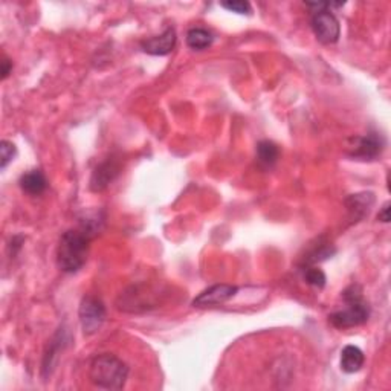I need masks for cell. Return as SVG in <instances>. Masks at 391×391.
I'll return each instance as SVG.
<instances>
[{
    "label": "cell",
    "mask_w": 391,
    "mask_h": 391,
    "mask_svg": "<svg viewBox=\"0 0 391 391\" xmlns=\"http://www.w3.org/2000/svg\"><path fill=\"white\" fill-rule=\"evenodd\" d=\"M336 253V249L334 248V245L329 242H321L318 240V245H315L309 253L306 254V257L302 258V266H312V264L322 262V260H327L331 255Z\"/></svg>",
    "instance_id": "5bb4252c"
},
{
    "label": "cell",
    "mask_w": 391,
    "mask_h": 391,
    "mask_svg": "<svg viewBox=\"0 0 391 391\" xmlns=\"http://www.w3.org/2000/svg\"><path fill=\"white\" fill-rule=\"evenodd\" d=\"M378 219L383 224H388L390 222V220H391V217H390V202H385V203L382 205V208H381V211L378 214Z\"/></svg>",
    "instance_id": "d6986e66"
},
{
    "label": "cell",
    "mask_w": 391,
    "mask_h": 391,
    "mask_svg": "<svg viewBox=\"0 0 391 391\" xmlns=\"http://www.w3.org/2000/svg\"><path fill=\"white\" fill-rule=\"evenodd\" d=\"M19 185L21 191H25L29 196H39L48 187L46 176L43 174L40 170H29L28 173L21 174L19 181Z\"/></svg>",
    "instance_id": "8fae6325"
},
{
    "label": "cell",
    "mask_w": 391,
    "mask_h": 391,
    "mask_svg": "<svg viewBox=\"0 0 391 391\" xmlns=\"http://www.w3.org/2000/svg\"><path fill=\"white\" fill-rule=\"evenodd\" d=\"M365 363L364 352L356 345H345L341 352V370L344 373H356Z\"/></svg>",
    "instance_id": "7c38bea8"
},
{
    "label": "cell",
    "mask_w": 391,
    "mask_h": 391,
    "mask_svg": "<svg viewBox=\"0 0 391 391\" xmlns=\"http://www.w3.org/2000/svg\"><path fill=\"white\" fill-rule=\"evenodd\" d=\"M280 149L272 141H260L257 144V161L264 168H271L277 164Z\"/></svg>",
    "instance_id": "4fadbf2b"
},
{
    "label": "cell",
    "mask_w": 391,
    "mask_h": 391,
    "mask_svg": "<svg viewBox=\"0 0 391 391\" xmlns=\"http://www.w3.org/2000/svg\"><path fill=\"white\" fill-rule=\"evenodd\" d=\"M214 42L212 34L205 28H191L187 33V45L194 51H203L210 48Z\"/></svg>",
    "instance_id": "9a60e30c"
},
{
    "label": "cell",
    "mask_w": 391,
    "mask_h": 391,
    "mask_svg": "<svg viewBox=\"0 0 391 391\" xmlns=\"http://www.w3.org/2000/svg\"><path fill=\"white\" fill-rule=\"evenodd\" d=\"M345 307L329 315V321L336 329H350L364 324L370 318V307L363 298V291L358 284L347 287L343 293Z\"/></svg>",
    "instance_id": "3957f363"
},
{
    "label": "cell",
    "mask_w": 391,
    "mask_h": 391,
    "mask_svg": "<svg viewBox=\"0 0 391 391\" xmlns=\"http://www.w3.org/2000/svg\"><path fill=\"white\" fill-rule=\"evenodd\" d=\"M302 277H304V282L307 284H311L313 287H318V289H322L326 286V274L316 266H302Z\"/></svg>",
    "instance_id": "2e32d148"
},
{
    "label": "cell",
    "mask_w": 391,
    "mask_h": 391,
    "mask_svg": "<svg viewBox=\"0 0 391 391\" xmlns=\"http://www.w3.org/2000/svg\"><path fill=\"white\" fill-rule=\"evenodd\" d=\"M311 26L316 40L322 43V45H334L339 40V35H341L339 20L330 10L312 11Z\"/></svg>",
    "instance_id": "5b68a950"
},
{
    "label": "cell",
    "mask_w": 391,
    "mask_h": 391,
    "mask_svg": "<svg viewBox=\"0 0 391 391\" xmlns=\"http://www.w3.org/2000/svg\"><path fill=\"white\" fill-rule=\"evenodd\" d=\"M220 6L222 8L235 12V14H242V16H249L253 12V6H251L249 2H245V0H228V2H220Z\"/></svg>",
    "instance_id": "ac0fdd59"
},
{
    "label": "cell",
    "mask_w": 391,
    "mask_h": 391,
    "mask_svg": "<svg viewBox=\"0 0 391 391\" xmlns=\"http://www.w3.org/2000/svg\"><path fill=\"white\" fill-rule=\"evenodd\" d=\"M11 71H12V62L10 60V58L3 57V58H2V80L8 78Z\"/></svg>",
    "instance_id": "ffe728a7"
},
{
    "label": "cell",
    "mask_w": 391,
    "mask_h": 391,
    "mask_svg": "<svg viewBox=\"0 0 391 391\" xmlns=\"http://www.w3.org/2000/svg\"><path fill=\"white\" fill-rule=\"evenodd\" d=\"M17 154V147L14 145L11 141H6L3 139L2 144H0V168L5 170L6 165L10 164V162L16 158Z\"/></svg>",
    "instance_id": "e0dca14e"
},
{
    "label": "cell",
    "mask_w": 391,
    "mask_h": 391,
    "mask_svg": "<svg viewBox=\"0 0 391 391\" xmlns=\"http://www.w3.org/2000/svg\"><path fill=\"white\" fill-rule=\"evenodd\" d=\"M353 141H355V145H353L350 156L361 161H373L381 156L383 145H385L383 138L378 134H368L363 138H355Z\"/></svg>",
    "instance_id": "52a82bcc"
},
{
    "label": "cell",
    "mask_w": 391,
    "mask_h": 391,
    "mask_svg": "<svg viewBox=\"0 0 391 391\" xmlns=\"http://www.w3.org/2000/svg\"><path fill=\"white\" fill-rule=\"evenodd\" d=\"M89 378L95 387L104 390H121L129 378L127 364L110 353L93 358L89 368Z\"/></svg>",
    "instance_id": "7a4b0ae2"
},
{
    "label": "cell",
    "mask_w": 391,
    "mask_h": 391,
    "mask_svg": "<svg viewBox=\"0 0 391 391\" xmlns=\"http://www.w3.org/2000/svg\"><path fill=\"white\" fill-rule=\"evenodd\" d=\"M176 31L174 28H167L164 33L156 37H150V39H145L141 42V49L145 54L149 55H168L176 46Z\"/></svg>",
    "instance_id": "ba28073f"
},
{
    "label": "cell",
    "mask_w": 391,
    "mask_h": 391,
    "mask_svg": "<svg viewBox=\"0 0 391 391\" xmlns=\"http://www.w3.org/2000/svg\"><path fill=\"white\" fill-rule=\"evenodd\" d=\"M80 322L84 335H93L101 329L106 321V306L97 297L87 295L80 304Z\"/></svg>",
    "instance_id": "277c9868"
},
{
    "label": "cell",
    "mask_w": 391,
    "mask_h": 391,
    "mask_svg": "<svg viewBox=\"0 0 391 391\" xmlns=\"http://www.w3.org/2000/svg\"><path fill=\"white\" fill-rule=\"evenodd\" d=\"M239 292L237 286L231 284H214L208 289L203 291L202 293H199L197 297L193 300L194 307H212L224 304L228 300H231L235 297V293Z\"/></svg>",
    "instance_id": "8992f818"
},
{
    "label": "cell",
    "mask_w": 391,
    "mask_h": 391,
    "mask_svg": "<svg viewBox=\"0 0 391 391\" xmlns=\"http://www.w3.org/2000/svg\"><path fill=\"white\" fill-rule=\"evenodd\" d=\"M92 237L81 228L66 231L57 246V264L66 274H75L87 262Z\"/></svg>",
    "instance_id": "6da1fadb"
},
{
    "label": "cell",
    "mask_w": 391,
    "mask_h": 391,
    "mask_svg": "<svg viewBox=\"0 0 391 391\" xmlns=\"http://www.w3.org/2000/svg\"><path fill=\"white\" fill-rule=\"evenodd\" d=\"M121 172V164L116 159H107L93 170L91 178V190L92 191H102L106 190L110 182H113L118 174Z\"/></svg>",
    "instance_id": "9c48e42d"
},
{
    "label": "cell",
    "mask_w": 391,
    "mask_h": 391,
    "mask_svg": "<svg viewBox=\"0 0 391 391\" xmlns=\"http://www.w3.org/2000/svg\"><path fill=\"white\" fill-rule=\"evenodd\" d=\"M374 201L376 199L373 193H358L347 197L345 206L353 222H359V220H363L365 216H368L372 206L374 205Z\"/></svg>",
    "instance_id": "30bf717a"
}]
</instances>
